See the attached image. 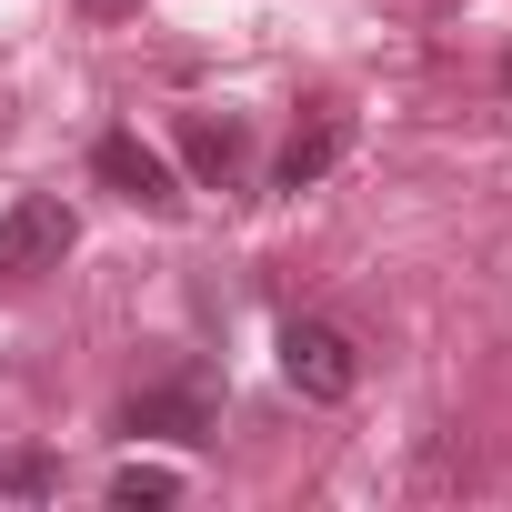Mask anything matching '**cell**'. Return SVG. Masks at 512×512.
<instances>
[{"mask_svg": "<svg viewBox=\"0 0 512 512\" xmlns=\"http://www.w3.org/2000/svg\"><path fill=\"white\" fill-rule=\"evenodd\" d=\"M71 241H81V221H71L51 191H21L11 211H0V282H41V272H61Z\"/></svg>", "mask_w": 512, "mask_h": 512, "instance_id": "6da1fadb", "label": "cell"}, {"mask_svg": "<svg viewBox=\"0 0 512 512\" xmlns=\"http://www.w3.org/2000/svg\"><path fill=\"white\" fill-rule=\"evenodd\" d=\"M121 432H171V442H211V392L201 382H161L121 402Z\"/></svg>", "mask_w": 512, "mask_h": 512, "instance_id": "277c9868", "label": "cell"}, {"mask_svg": "<svg viewBox=\"0 0 512 512\" xmlns=\"http://www.w3.org/2000/svg\"><path fill=\"white\" fill-rule=\"evenodd\" d=\"M181 161H191L211 191H231V181L251 171V131H241V121H211V111H181Z\"/></svg>", "mask_w": 512, "mask_h": 512, "instance_id": "5b68a950", "label": "cell"}, {"mask_svg": "<svg viewBox=\"0 0 512 512\" xmlns=\"http://www.w3.org/2000/svg\"><path fill=\"white\" fill-rule=\"evenodd\" d=\"M282 382H292L302 402H352L362 352H352L332 322H282Z\"/></svg>", "mask_w": 512, "mask_h": 512, "instance_id": "7a4b0ae2", "label": "cell"}, {"mask_svg": "<svg viewBox=\"0 0 512 512\" xmlns=\"http://www.w3.org/2000/svg\"><path fill=\"white\" fill-rule=\"evenodd\" d=\"M502 91H512V61H502Z\"/></svg>", "mask_w": 512, "mask_h": 512, "instance_id": "30bf717a", "label": "cell"}, {"mask_svg": "<svg viewBox=\"0 0 512 512\" xmlns=\"http://www.w3.org/2000/svg\"><path fill=\"white\" fill-rule=\"evenodd\" d=\"M111 502H131V512L151 502V512H161V502H181V472H161V462H121V472H111Z\"/></svg>", "mask_w": 512, "mask_h": 512, "instance_id": "52a82bcc", "label": "cell"}, {"mask_svg": "<svg viewBox=\"0 0 512 512\" xmlns=\"http://www.w3.org/2000/svg\"><path fill=\"white\" fill-rule=\"evenodd\" d=\"M342 151H352V121H342V111H312V121L282 141V161H272V191H312V181H322Z\"/></svg>", "mask_w": 512, "mask_h": 512, "instance_id": "8992f818", "label": "cell"}, {"mask_svg": "<svg viewBox=\"0 0 512 512\" xmlns=\"http://www.w3.org/2000/svg\"><path fill=\"white\" fill-rule=\"evenodd\" d=\"M0 492H21V502L51 492V462H41V452H11V462H0Z\"/></svg>", "mask_w": 512, "mask_h": 512, "instance_id": "ba28073f", "label": "cell"}, {"mask_svg": "<svg viewBox=\"0 0 512 512\" xmlns=\"http://www.w3.org/2000/svg\"><path fill=\"white\" fill-rule=\"evenodd\" d=\"M91 171H101V191H121V201H141V211H181V201H191V191H181V171H171L141 131H101Z\"/></svg>", "mask_w": 512, "mask_h": 512, "instance_id": "3957f363", "label": "cell"}, {"mask_svg": "<svg viewBox=\"0 0 512 512\" xmlns=\"http://www.w3.org/2000/svg\"><path fill=\"white\" fill-rule=\"evenodd\" d=\"M81 11H101V21H111V11H141V0H81Z\"/></svg>", "mask_w": 512, "mask_h": 512, "instance_id": "9c48e42d", "label": "cell"}]
</instances>
